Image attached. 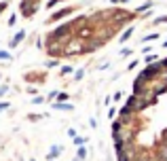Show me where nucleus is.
I'll use <instances>...</instances> for the list:
<instances>
[{"mask_svg":"<svg viewBox=\"0 0 167 161\" xmlns=\"http://www.w3.org/2000/svg\"><path fill=\"white\" fill-rule=\"evenodd\" d=\"M159 38V34H148V36L144 38V42H150V40H156Z\"/></svg>","mask_w":167,"mask_h":161,"instance_id":"8","label":"nucleus"},{"mask_svg":"<svg viewBox=\"0 0 167 161\" xmlns=\"http://www.w3.org/2000/svg\"><path fill=\"white\" fill-rule=\"evenodd\" d=\"M163 47H167V40H165V42H163Z\"/></svg>","mask_w":167,"mask_h":161,"instance_id":"18","label":"nucleus"},{"mask_svg":"<svg viewBox=\"0 0 167 161\" xmlns=\"http://www.w3.org/2000/svg\"><path fill=\"white\" fill-rule=\"evenodd\" d=\"M57 2H61V0H49V4H47V6H49V8H53Z\"/></svg>","mask_w":167,"mask_h":161,"instance_id":"12","label":"nucleus"},{"mask_svg":"<svg viewBox=\"0 0 167 161\" xmlns=\"http://www.w3.org/2000/svg\"><path fill=\"white\" fill-rule=\"evenodd\" d=\"M0 57H2V59H11V55H8L6 51H0Z\"/></svg>","mask_w":167,"mask_h":161,"instance_id":"13","label":"nucleus"},{"mask_svg":"<svg viewBox=\"0 0 167 161\" xmlns=\"http://www.w3.org/2000/svg\"><path fill=\"white\" fill-rule=\"evenodd\" d=\"M76 161H78V159H76Z\"/></svg>","mask_w":167,"mask_h":161,"instance_id":"19","label":"nucleus"},{"mask_svg":"<svg viewBox=\"0 0 167 161\" xmlns=\"http://www.w3.org/2000/svg\"><path fill=\"white\" fill-rule=\"evenodd\" d=\"M23 38H25V32H23V30H19V34H17V36L11 40V47H17V44H19Z\"/></svg>","mask_w":167,"mask_h":161,"instance_id":"4","label":"nucleus"},{"mask_svg":"<svg viewBox=\"0 0 167 161\" xmlns=\"http://www.w3.org/2000/svg\"><path fill=\"white\" fill-rule=\"evenodd\" d=\"M156 61V55H152V53H148L146 55V64H154Z\"/></svg>","mask_w":167,"mask_h":161,"instance_id":"7","label":"nucleus"},{"mask_svg":"<svg viewBox=\"0 0 167 161\" xmlns=\"http://www.w3.org/2000/svg\"><path fill=\"white\" fill-rule=\"evenodd\" d=\"M53 108H57V110H72V106L70 104H53Z\"/></svg>","mask_w":167,"mask_h":161,"instance_id":"6","label":"nucleus"},{"mask_svg":"<svg viewBox=\"0 0 167 161\" xmlns=\"http://www.w3.org/2000/svg\"><path fill=\"white\" fill-rule=\"evenodd\" d=\"M72 11H74V6H68V8H64V11L55 13V15H53V17H51V19H49V23H51V21H57V19H61V17H66V15H70Z\"/></svg>","mask_w":167,"mask_h":161,"instance_id":"2","label":"nucleus"},{"mask_svg":"<svg viewBox=\"0 0 167 161\" xmlns=\"http://www.w3.org/2000/svg\"><path fill=\"white\" fill-rule=\"evenodd\" d=\"M4 108H8V104H6V102H2V104H0V110H4Z\"/></svg>","mask_w":167,"mask_h":161,"instance_id":"17","label":"nucleus"},{"mask_svg":"<svg viewBox=\"0 0 167 161\" xmlns=\"http://www.w3.org/2000/svg\"><path fill=\"white\" fill-rule=\"evenodd\" d=\"M131 34H133V28H127L125 32L121 34V42H127V40L131 38Z\"/></svg>","mask_w":167,"mask_h":161,"instance_id":"5","label":"nucleus"},{"mask_svg":"<svg viewBox=\"0 0 167 161\" xmlns=\"http://www.w3.org/2000/svg\"><path fill=\"white\" fill-rule=\"evenodd\" d=\"M47 66H49V68H55V66H57V59H51V61H47Z\"/></svg>","mask_w":167,"mask_h":161,"instance_id":"14","label":"nucleus"},{"mask_svg":"<svg viewBox=\"0 0 167 161\" xmlns=\"http://www.w3.org/2000/svg\"><path fill=\"white\" fill-rule=\"evenodd\" d=\"M32 161H34V159H32Z\"/></svg>","mask_w":167,"mask_h":161,"instance_id":"20","label":"nucleus"},{"mask_svg":"<svg viewBox=\"0 0 167 161\" xmlns=\"http://www.w3.org/2000/svg\"><path fill=\"white\" fill-rule=\"evenodd\" d=\"M38 2L40 0H21V6H19V11L23 17H32L34 13H36V8H38Z\"/></svg>","mask_w":167,"mask_h":161,"instance_id":"1","label":"nucleus"},{"mask_svg":"<svg viewBox=\"0 0 167 161\" xmlns=\"http://www.w3.org/2000/svg\"><path fill=\"white\" fill-rule=\"evenodd\" d=\"M85 157H87V150L81 146V148H78V159H85Z\"/></svg>","mask_w":167,"mask_h":161,"instance_id":"9","label":"nucleus"},{"mask_svg":"<svg viewBox=\"0 0 167 161\" xmlns=\"http://www.w3.org/2000/svg\"><path fill=\"white\" fill-rule=\"evenodd\" d=\"M83 142H85L83 138H74V144H78V146H83Z\"/></svg>","mask_w":167,"mask_h":161,"instance_id":"15","label":"nucleus"},{"mask_svg":"<svg viewBox=\"0 0 167 161\" xmlns=\"http://www.w3.org/2000/svg\"><path fill=\"white\" fill-rule=\"evenodd\" d=\"M127 0H112V4H125Z\"/></svg>","mask_w":167,"mask_h":161,"instance_id":"16","label":"nucleus"},{"mask_svg":"<svg viewBox=\"0 0 167 161\" xmlns=\"http://www.w3.org/2000/svg\"><path fill=\"white\" fill-rule=\"evenodd\" d=\"M59 155H61V146H53V148H51V153L47 155V159H49V161H53V159L59 157Z\"/></svg>","mask_w":167,"mask_h":161,"instance_id":"3","label":"nucleus"},{"mask_svg":"<svg viewBox=\"0 0 167 161\" xmlns=\"http://www.w3.org/2000/svg\"><path fill=\"white\" fill-rule=\"evenodd\" d=\"M68 72H72V68H70V66H64V68H61V74H68Z\"/></svg>","mask_w":167,"mask_h":161,"instance_id":"11","label":"nucleus"},{"mask_svg":"<svg viewBox=\"0 0 167 161\" xmlns=\"http://www.w3.org/2000/svg\"><path fill=\"white\" fill-rule=\"evenodd\" d=\"M154 23H167V15H163V17H156V19H154Z\"/></svg>","mask_w":167,"mask_h":161,"instance_id":"10","label":"nucleus"}]
</instances>
